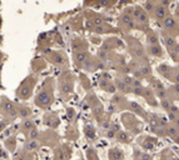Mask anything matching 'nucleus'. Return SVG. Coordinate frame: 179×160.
I'll return each instance as SVG.
<instances>
[{
  "instance_id": "obj_1",
  "label": "nucleus",
  "mask_w": 179,
  "mask_h": 160,
  "mask_svg": "<svg viewBox=\"0 0 179 160\" xmlns=\"http://www.w3.org/2000/svg\"><path fill=\"white\" fill-rule=\"evenodd\" d=\"M52 103H53V94H50V91L48 89L41 90L35 98V104L39 108H48Z\"/></svg>"
},
{
  "instance_id": "obj_2",
  "label": "nucleus",
  "mask_w": 179,
  "mask_h": 160,
  "mask_svg": "<svg viewBox=\"0 0 179 160\" xmlns=\"http://www.w3.org/2000/svg\"><path fill=\"white\" fill-rule=\"evenodd\" d=\"M149 83H150V86H152L153 93L158 94L162 99H164V96H165V91H164V86H163V84H162L160 80H158V79H156V78H152Z\"/></svg>"
},
{
  "instance_id": "obj_3",
  "label": "nucleus",
  "mask_w": 179,
  "mask_h": 160,
  "mask_svg": "<svg viewBox=\"0 0 179 160\" xmlns=\"http://www.w3.org/2000/svg\"><path fill=\"white\" fill-rule=\"evenodd\" d=\"M3 109L6 114H9V115L11 118H16L18 117V110L14 106V104H11V103L8 100V99H3Z\"/></svg>"
},
{
  "instance_id": "obj_4",
  "label": "nucleus",
  "mask_w": 179,
  "mask_h": 160,
  "mask_svg": "<svg viewBox=\"0 0 179 160\" xmlns=\"http://www.w3.org/2000/svg\"><path fill=\"white\" fill-rule=\"evenodd\" d=\"M39 146H40V144L37 139H28L25 141V145H24V149L27 151H35L39 149Z\"/></svg>"
},
{
  "instance_id": "obj_5",
  "label": "nucleus",
  "mask_w": 179,
  "mask_h": 160,
  "mask_svg": "<svg viewBox=\"0 0 179 160\" xmlns=\"http://www.w3.org/2000/svg\"><path fill=\"white\" fill-rule=\"evenodd\" d=\"M108 155H109V159H110V160H123V159H124V153H123V150L118 149V148L110 149Z\"/></svg>"
},
{
  "instance_id": "obj_6",
  "label": "nucleus",
  "mask_w": 179,
  "mask_h": 160,
  "mask_svg": "<svg viewBox=\"0 0 179 160\" xmlns=\"http://www.w3.org/2000/svg\"><path fill=\"white\" fill-rule=\"evenodd\" d=\"M158 73H159L160 75H163L164 78H166V79H170V78H172L173 69H170V66L163 64V65H159V66H158Z\"/></svg>"
},
{
  "instance_id": "obj_7",
  "label": "nucleus",
  "mask_w": 179,
  "mask_h": 160,
  "mask_svg": "<svg viewBox=\"0 0 179 160\" xmlns=\"http://www.w3.org/2000/svg\"><path fill=\"white\" fill-rule=\"evenodd\" d=\"M166 14H168V10H166V8L164 6H158L154 9V15H156L157 19L159 20H164L166 18Z\"/></svg>"
},
{
  "instance_id": "obj_8",
  "label": "nucleus",
  "mask_w": 179,
  "mask_h": 160,
  "mask_svg": "<svg viewBox=\"0 0 179 160\" xmlns=\"http://www.w3.org/2000/svg\"><path fill=\"white\" fill-rule=\"evenodd\" d=\"M163 26H164V29H166V30H172L173 28L177 26V20H175L174 18H172V16H166V18L163 20Z\"/></svg>"
},
{
  "instance_id": "obj_9",
  "label": "nucleus",
  "mask_w": 179,
  "mask_h": 160,
  "mask_svg": "<svg viewBox=\"0 0 179 160\" xmlns=\"http://www.w3.org/2000/svg\"><path fill=\"white\" fill-rule=\"evenodd\" d=\"M34 128H35V124H34V121L31 119H25L21 123V130L25 131V133H29Z\"/></svg>"
},
{
  "instance_id": "obj_10",
  "label": "nucleus",
  "mask_w": 179,
  "mask_h": 160,
  "mask_svg": "<svg viewBox=\"0 0 179 160\" xmlns=\"http://www.w3.org/2000/svg\"><path fill=\"white\" fill-rule=\"evenodd\" d=\"M149 54L153 55V56H162L163 55V50L159 45H149Z\"/></svg>"
},
{
  "instance_id": "obj_11",
  "label": "nucleus",
  "mask_w": 179,
  "mask_h": 160,
  "mask_svg": "<svg viewBox=\"0 0 179 160\" xmlns=\"http://www.w3.org/2000/svg\"><path fill=\"white\" fill-rule=\"evenodd\" d=\"M115 85H116L118 90L124 91V93H129V91H132V86H129L128 84H125L123 80H116V82H115Z\"/></svg>"
},
{
  "instance_id": "obj_12",
  "label": "nucleus",
  "mask_w": 179,
  "mask_h": 160,
  "mask_svg": "<svg viewBox=\"0 0 179 160\" xmlns=\"http://www.w3.org/2000/svg\"><path fill=\"white\" fill-rule=\"evenodd\" d=\"M74 58H75V61L77 63H84V61H87V59H88V54L85 53V51H78V53H75V55H74Z\"/></svg>"
},
{
  "instance_id": "obj_13",
  "label": "nucleus",
  "mask_w": 179,
  "mask_h": 160,
  "mask_svg": "<svg viewBox=\"0 0 179 160\" xmlns=\"http://www.w3.org/2000/svg\"><path fill=\"white\" fill-rule=\"evenodd\" d=\"M18 115H20V117L24 118V119H28V117L31 115V111H30L28 108H25V106H21V108H19V110H18Z\"/></svg>"
},
{
  "instance_id": "obj_14",
  "label": "nucleus",
  "mask_w": 179,
  "mask_h": 160,
  "mask_svg": "<svg viewBox=\"0 0 179 160\" xmlns=\"http://www.w3.org/2000/svg\"><path fill=\"white\" fill-rule=\"evenodd\" d=\"M148 43H149V45H158V41H159V39H158V35L156 33H149L148 34Z\"/></svg>"
},
{
  "instance_id": "obj_15",
  "label": "nucleus",
  "mask_w": 179,
  "mask_h": 160,
  "mask_svg": "<svg viewBox=\"0 0 179 160\" xmlns=\"http://www.w3.org/2000/svg\"><path fill=\"white\" fill-rule=\"evenodd\" d=\"M50 58H52V60L50 61H53L54 64H62L64 60H63V56L60 55V54H58V53H54L52 56H50Z\"/></svg>"
},
{
  "instance_id": "obj_16",
  "label": "nucleus",
  "mask_w": 179,
  "mask_h": 160,
  "mask_svg": "<svg viewBox=\"0 0 179 160\" xmlns=\"http://www.w3.org/2000/svg\"><path fill=\"white\" fill-rule=\"evenodd\" d=\"M165 45H166V47H168L169 49H173L175 45H177V41H175L174 38L168 37V38H165Z\"/></svg>"
},
{
  "instance_id": "obj_17",
  "label": "nucleus",
  "mask_w": 179,
  "mask_h": 160,
  "mask_svg": "<svg viewBox=\"0 0 179 160\" xmlns=\"http://www.w3.org/2000/svg\"><path fill=\"white\" fill-rule=\"evenodd\" d=\"M116 138L119 141H123V143H129V138H128V135L124 133V131H119L118 135H116Z\"/></svg>"
},
{
  "instance_id": "obj_18",
  "label": "nucleus",
  "mask_w": 179,
  "mask_h": 160,
  "mask_svg": "<svg viewBox=\"0 0 179 160\" xmlns=\"http://www.w3.org/2000/svg\"><path fill=\"white\" fill-rule=\"evenodd\" d=\"M160 105H162V108H164L165 110H170L172 109V103H170V100H168V99H162V103H160Z\"/></svg>"
},
{
  "instance_id": "obj_19",
  "label": "nucleus",
  "mask_w": 179,
  "mask_h": 160,
  "mask_svg": "<svg viewBox=\"0 0 179 160\" xmlns=\"http://www.w3.org/2000/svg\"><path fill=\"white\" fill-rule=\"evenodd\" d=\"M84 133H85V135L88 136L89 139H94V138H95V131H94V129L90 128V127H85Z\"/></svg>"
},
{
  "instance_id": "obj_20",
  "label": "nucleus",
  "mask_w": 179,
  "mask_h": 160,
  "mask_svg": "<svg viewBox=\"0 0 179 160\" xmlns=\"http://www.w3.org/2000/svg\"><path fill=\"white\" fill-rule=\"evenodd\" d=\"M38 134H39V131H38V129H37V128L31 129V130L28 133L29 139H37V138H38Z\"/></svg>"
},
{
  "instance_id": "obj_21",
  "label": "nucleus",
  "mask_w": 179,
  "mask_h": 160,
  "mask_svg": "<svg viewBox=\"0 0 179 160\" xmlns=\"http://www.w3.org/2000/svg\"><path fill=\"white\" fill-rule=\"evenodd\" d=\"M143 10H144L147 14L150 13L152 10H154V4H153V3H145V4H144V8H143Z\"/></svg>"
},
{
  "instance_id": "obj_22",
  "label": "nucleus",
  "mask_w": 179,
  "mask_h": 160,
  "mask_svg": "<svg viewBox=\"0 0 179 160\" xmlns=\"http://www.w3.org/2000/svg\"><path fill=\"white\" fill-rule=\"evenodd\" d=\"M172 79H173V82L175 84H179V71H174L173 75H172V78H170V80Z\"/></svg>"
},
{
  "instance_id": "obj_23",
  "label": "nucleus",
  "mask_w": 179,
  "mask_h": 160,
  "mask_svg": "<svg viewBox=\"0 0 179 160\" xmlns=\"http://www.w3.org/2000/svg\"><path fill=\"white\" fill-rule=\"evenodd\" d=\"M169 134H170L172 136H174V138H177L179 133L177 131V129H175V128H170V129H169Z\"/></svg>"
},
{
  "instance_id": "obj_24",
  "label": "nucleus",
  "mask_w": 179,
  "mask_h": 160,
  "mask_svg": "<svg viewBox=\"0 0 179 160\" xmlns=\"http://www.w3.org/2000/svg\"><path fill=\"white\" fill-rule=\"evenodd\" d=\"M172 50H173V51H175V53L179 55V44H177V45H175V47H174Z\"/></svg>"
},
{
  "instance_id": "obj_25",
  "label": "nucleus",
  "mask_w": 179,
  "mask_h": 160,
  "mask_svg": "<svg viewBox=\"0 0 179 160\" xmlns=\"http://www.w3.org/2000/svg\"><path fill=\"white\" fill-rule=\"evenodd\" d=\"M174 91L179 94V84H175V85H174Z\"/></svg>"
},
{
  "instance_id": "obj_26",
  "label": "nucleus",
  "mask_w": 179,
  "mask_h": 160,
  "mask_svg": "<svg viewBox=\"0 0 179 160\" xmlns=\"http://www.w3.org/2000/svg\"><path fill=\"white\" fill-rule=\"evenodd\" d=\"M15 160H25V158H24V156H18Z\"/></svg>"
},
{
  "instance_id": "obj_27",
  "label": "nucleus",
  "mask_w": 179,
  "mask_h": 160,
  "mask_svg": "<svg viewBox=\"0 0 179 160\" xmlns=\"http://www.w3.org/2000/svg\"><path fill=\"white\" fill-rule=\"evenodd\" d=\"M174 121H175V124H177V125H178V127H179V119H178V118H177V119H175V120H174Z\"/></svg>"
},
{
  "instance_id": "obj_28",
  "label": "nucleus",
  "mask_w": 179,
  "mask_h": 160,
  "mask_svg": "<svg viewBox=\"0 0 179 160\" xmlns=\"http://www.w3.org/2000/svg\"><path fill=\"white\" fill-rule=\"evenodd\" d=\"M25 160H34L31 156H29V158H25Z\"/></svg>"
},
{
  "instance_id": "obj_29",
  "label": "nucleus",
  "mask_w": 179,
  "mask_h": 160,
  "mask_svg": "<svg viewBox=\"0 0 179 160\" xmlns=\"http://www.w3.org/2000/svg\"><path fill=\"white\" fill-rule=\"evenodd\" d=\"M178 34H179V28H178Z\"/></svg>"
}]
</instances>
